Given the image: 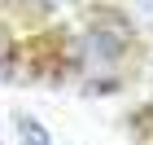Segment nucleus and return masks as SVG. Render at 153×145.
<instances>
[{"label":"nucleus","mask_w":153,"mask_h":145,"mask_svg":"<svg viewBox=\"0 0 153 145\" xmlns=\"http://www.w3.org/2000/svg\"><path fill=\"white\" fill-rule=\"evenodd\" d=\"M18 132H22V145H53V136H48L35 119H22V123H18Z\"/></svg>","instance_id":"1"},{"label":"nucleus","mask_w":153,"mask_h":145,"mask_svg":"<svg viewBox=\"0 0 153 145\" xmlns=\"http://www.w3.org/2000/svg\"><path fill=\"white\" fill-rule=\"evenodd\" d=\"M44 9H61V5H70V0H39Z\"/></svg>","instance_id":"2"}]
</instances>
